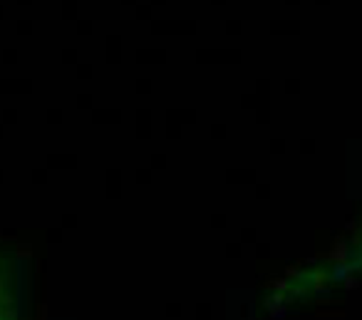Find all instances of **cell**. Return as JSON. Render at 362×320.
<instances>
[{
	"label": "cell",
	"mask_w": 362,
	"mask_h": 320,
	"mask_svg": "<svg viewBox=\"0 0 362 320\" xmlns=\"http://www.w3.org/2000/svg\"><path fill=\"white\" fill-rule=\"evenodd\" d=\"M0 320H23L13 286L3 271H0Z\"/></svg>",
	"instance_id": "6da1fadb"
},
{
	"label": "cell",
	"mask_w": 362,
	"mask_h": 320,
	"mask_svg": "<svg viewBox=\"0 0 362 320\" xmlns=\"http://www.w3.org/2000/svg\"><path fill=\"white\" fill-rule=\"evenodd\" d=\"M348 263H345V268H362V228L355 234V238H352V243L348 246Z\"/></svg>",
	"instance_id": "7a4b0ae2"
}]
</instances>
